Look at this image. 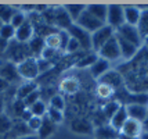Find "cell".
<instances>
[{
    "mask_svg": "<svg viewBox=\"0 0 148 139\" xmlns=\"http://www.w3.org/2000/svg\"><path fill=\"white\" fill-rule=\"evenodd\" d=\"M68 33H69L71 38H73L79 43L80 49H83L86 52L91 50V33L84 31L83 28H80L76 24H72L71 27L68 28Z\"/></svg>",
    "mask_w": 148,
    "mask_h": 139,
    "instance_id": "cell-5",
    "label": "cell"
},
{
    "mask_svg": "<svg viewBox=\"0 0 148 139\" xmlns=\"http://www.w3.org/2000/svg\"><path fill=\"white\" fill-rule=\"evenodd\" d=\"M17 70H18L19 78L25 81H35L40 75L35 57H28L24 61L18 63L17 64Z\"/></svg>",
    "mask_w": 148,
    "mask_h": 139,
    "instance_id": "cell-1",
    "label": "cell"
},
{
    "mask_svg": "<svg viewBox=\"0 0 148 139\" xmlns=\"http://www.w3.org/2000/svg\"><path fill=\"white\" fill-rule=\"evenodd\" d=\"M136 28L144 42V39L148 38V7L141 8V15H140V20H138V24Z\"/></svg>",
    "mask_w": 148,
    "mask_h": 139,
    "instance_id": "cell-25",
    "label": "cell"
},
{
    "mask_svg": "<svg viewBox=\"0 0 148 139\" xmlns=\"http://www.w3.org/2000/svg\"><path fill=\"white\" fill-rule=\"evenodd\" d=\"M17 139H38V136L32 133V135H28V136H21V138H17Z\"/></svg>",
    "mask_w": 148,
    "mask_h": 139,
    "instance_id": "cell-47",
    "label": "cell"
},
{
    "mask_svg": "<svg viewBox=\"0 0 148 139\" xmlns=\"http://www.w3.org/2000/svg\"><path fill=\"white\" fill-rule=\"evenodd\" d=\"M45 47L53 49L56 52H62V38H61V31H51L45 38Z\"/></svg>",
    "mask_w": 148,
    "mask_h": 139,
    "instance_id": "cell-16",
    "label": "cell"
},
{
    "mask_svg": "<svg viewBox=\"0 0 148 139\" xmlns=\"http://www.w3.org/2000/svg\"><path fill=\"white\" fill-rule=\"evenodd\" d=\"M86 10H87L91 15H94L97 20H100L101 22L105 24L108 6H105V4H87V6H86Z\"/></svg>",
    "mask_w": 148,
    "mask_h": 139,
    "instance_id": "cell-24",
    "label": "cell"
},
{
    "mask_svg": "<svg viewBox=\"0 0 148 139\" xmlns=\"http://www.w3.org/2000/svg\"><path fill=\"white\" fill-rule=\"evenodd\" d=\"M143 43H144V46L148 49V38H147V39H144V42H143Z\"/></svg>",
    "mask_w": 148,
    "mask_h": 139,
    "instance_id": "cell-49",
    "label": "cell"
},
{
    "mask_svg": "<svg viewBox=\"0 0 148 139\" xmlns=\"http://www.w3.org/2000/svg\"><path fill=\"white\" fill-rule=\"evenodd\" d=\"M64 10L66 11V14L69 15V18L72 20V22L75 24L77 21V18L82 15V13L86 10V4H65Z\"/></svg>",
    "mask_w": 148,
    "mask_h": 139,
    "instance_id": "cell-28",
    "label": "cell"
},
{
    "mask_svg": "<svg viewBox=\"0 0 148 139\" xmlns=\"http://www.w3.org/2000/svg\"><path fill=\"white\" fill-rule=\"evenodd\" d=\"M140 139H148V132L147 133H143L141 136H140Z\"/></svg>",
    "mask_w": 148,
    "mask_h": 139,
    "instance_id": "cell-48",
    "label": "cell"
},
{
    "mask_svg": "<svg viewBox=\"0 0 148 139\" xmlns=\"http://www.w3.org/2000/svg\"><path fill=\"white\" fill-rule=\"evenodd\" d=\"M147 107H148V104H147Z\"/></svg>",
    "mask_w": 148,
    "mask_h": 139,
    "instance_id": "cell-51",
    "label": "cell"
},
{
    "mask_svg": "<svg viewBox=\"0 0 148 139\" xmlns=\"http://www.w3.org/2000/svg\"><path fill=\"white\" fill-rule=\"evenodd\" d=\"M36 64H38L39 74H43V73H47V71H50V70L53 68V66H54L51 61L42 59V57H38V59H36Z\"/></svg>",
    "mask_w": 148,
    "mask_h": 139,
    "instance_id": "cell-39",
    "label": "cell"
},
{
    "mask_svg": "<svg viewBox=\"0 0 148 139\" xmlns=\"http://www.w3.org/2000/svg\"><path fill=\"white\" fill-rule=\"evenodd\" d=\"M0 78L4 80L10 85L14 82L21 81L18 75V70H17V64L13 61H4L0 64Z\"/></svg>",
    "mask_w": 148,
    "mask_h": 139,
    "instance_id": "cell-8",
    "label": "cell"
},
{
    "mask_svg": "<svg viewBox=\"0 0 148 139\" xmlns=\"http://www.w3.org/2000/svg\"><path fill=\"white\" fill-rule=\"evenodd\" d=\"M98 57L107 60V61H116V60L122 59L121 57V49H119V45H118V39L114 35L105 45H104L100 50H98Z\"/></svg>",
    "mask_w": 148,
    "mask_h": 139,
    "instance_id": "cell-4",
    "label": "cell"
},
{
    "mask_svg": "<svg viewBox=\"0 0 148 139\" xmlns=\"http://www.w3.org/2000/svg\"><path fill=\"white\" fill-rule=\"evenodd\" d=\"M125 107H126V113H127L129 118L136 120L138 122H143L148 114V107L143 106V104H127Z\"/></svg>",
    "mask_w": 148,
    "mask_h": 139,
    "instance_id": "cell-17",
    "label": "cell"
},
{
    "mask_svg": "<svg viewBox=\"0 0 148 139\" xmlns=\"http://www.w3.org/2000/svg\"><path fill=\"white\" fill-rule=\"evenodd\" d=\"M75 24L79 25L80 28H83L84 31H87L89 33L96 32L97 29H100L101 27L105 25L104 22H101L100 20H97L94 15H91L87 10H84L83 13H82V15L77 18V21L75 22Z\"/></svg>",
    "mask_w": 148,
    "mask_h": 139,
    "instance_id": "cell-6",
    "label": "cell"
},
{
    "mask_svg": "<svg viewBox=\"0 0 148 139\" xmlns=\"http://www.w3.org/2000/svg\"><path fill=\"white\" fill-rule=\"evenodd\" d=\"M0 38L4 39L6 42H13L14 38H15V28L10 24H4L1 29H0Z\"/></svg>",
    "mask_w": 148,
    "mask_h": 139,
    "instance_id": "cell-34",
    "label": "cell"
},
{
    "mask_svg": "<svg viewBox=\"0 0 148 139\" xmlns=\"http://www.w3.org/2000/svg\"><path fill=\"white\" fill-rule=\"evenodd\" d=\"M100 82H104V84H107V85L112 86L115 91H118L121 86H123L125 84V80H123V77L121 75L119 71H114L112 68H111L108 73L105 74L104 77L100 78Z\"/></svg>",
    "mask_w": 148,
    "mask_h": 139,
    "instance_id": "cell-15",
    "label": "cell"
},
{
    "mask_svg": "<svg viewBox=\"0 0 148 139\" xmlns=\"http://www.w3.org/2000/svg\"><path fill=\"white\" fill-rule=\"evenodd\" d=\"M17 11V7L8 6V4H0V20L4 24H8L10 20L13 18V15Z\"/></svg>",
    "mask_w": 148,
    "mask_h": 139,
    "instance_id": "cell-32",
    "label": "cell"
},
{
    "mask_svg": "<svg viewBox=\"0 0 148 139\" xmlns=\"http://www.w3.org/2000/svg\"><path fill=\"white\" fill-rule=\"evenodd\" d=\"M121 106H122V104H119V103H118L115 99L108 100V102H107V103H105V104L103 106V110H101V113H103L104 117L110 121V120L112 118V115H114V114L118 111V109H119Z\"/></svg>",
    "mask_w": 148,
    "mask_h": 139,
    "instance_id": "cell-30",
    "label": "cell"
},
{
    "mask_svg": "<svg viewBox=\"0 0 148 139\" xmlns=\"http://www.w3.org/2000/svg\"><path fill=\"white\" fill-rule=\"evenodd\" d=\"M13 120L10 118L7 114H0V135H6L10 129H11V127H13Z\"/></svg>",
    "mask_w": 148,
    "mask_h": 139,
    "instance_id": "cell-37",
    "label": "cell"
},
{
    "mask_svg": "<svg viewBox=\"0 0 148 139\" xmlns=\"http://www.w3.org/2000/svg\"><path fill=\"white\" fill-rule=\"evenodd\" d=\"M47 109H49V106L46 104V102H43V100L40 99V100H38L35 104H32L28 110L32 113V115H36V117L43 118V117H46V114H47Z\"/></svg>",
    "mask_w": 148,
    "mask_h": 139,
    "instance_id": "cell-31",
    "label": "cell"
},
{
    "mask_svg": "<svg viewBox=\"0 0 148 139\" xmlns=\"http://www.w3.org/2000/svg\"><path fill=\"white\" fill-rule=\"evenodd\" d=\"M46 117L50 120V121H53L56 125H60V124L64 121V111H60V110H56V109L49 107Z\"/></svg>",
    "mask_w": 148,
    "mask_h": 139,
    "instance_id": "cell-36",
    "label": "cell"
},
{
    "mask_svg": "<svg viewBox=\"0 0 148 139\" xmlns=\"http://www.w3.org/2000/svg\"><path fill=\"white\" fill-rule=\"evenodd\" d=\"M49 107H51V109H56V110H60V111H64L65 107H66V102H65L64 96L62 95H53L50 100H49Z\"/></svg>",
    "mask_w": 148,
    "mask_h": 139,
    "instance_id": "cell-33",
    "label": "cell"
},
{
    "mask_svg": "<svg viewBox=\"0 0 148 139\" xmlns=\"http://www.w3.org/2000/svg\"><path fill=\"white\" fill-rule=\"evenodd\" d=\"M33 36H35V27H33L32 21L28 18L21 27H18L15 29V38H14V40L18 42V43H28Z\"/></svg>",
    "mask_w": 148,
    "mask_h": 139,
    "instance_id": "cell-9",
    "label": "cell"
},
{
    "mask_svg": "<svg viewBox=\"0 0 148 139\" xmlns=\"http://www.w3.org/2000/svg\"><path fill=\"white\" fill-rule=\"evenodd\" d=\"M71 131L75 133H80V135H86V133H93L94 128L91 125L90 121L84 118H75L71 122Z\"/></svg>",
    "mask_w": 148,
    "mask_h": 139,
    "instance_id": "cell-19",
    "label": "cell"
},
{
    "mask_svg": "<svg viewBox=\"0 0 148 139\" xmlns=\"http://www.w3.org/2000/svg\"><path fill=\"white\" fill-rule=\"evenodd\" d=\"M115 35V31L108 25H104L96 32L91 33V50L94 53H98V50Z\"/></svg>",
    "mask_w": 148,
    "mask_h": 139,
    "instance_id": "cell-2",
    "label": "cell"
},
{
    "mask_svg": "<svg viewBox=\"0 0 148 139\" xmlns=\"http://www.w3.org/2000/svg\"><path fill=\"white\" fill-rule=\"evenodd\" d=\"M141 128H143V133L148 132V114H147V117L144 118V121L141 122Z\"/></svg>",
    "mask_w": 148,
    "mask_h": 139,
    "instance_id": "cell-44",
    "label": "cell"
},
{
    "mask_svg": "<svg viewBox=\"0 0 148 139\" xmlns=\"http://www.w3.org/2000/svg\"><path fill=\"white\" fill-rule=\"evenodd\" d=\"M3 111H4V98L0 93V114H3Z\"/></svg>",
    "mask_w": 148,
    "mask_h": 139,
    "instance_id": "cell-46",
    "label": "cell"
},
{
    "mask_svg": "<svg viewBox=\"0 0 148 139\" xmlns=\"http://www.w3.org/2000/svg\"><path fill=\"white\" fill-rule=\"evenodd\" d=\"M28 47H29V52L32 53V57L38 59L40 53H42V50L45 49V40H43L42 36L35 35L32 39L28 42Z\"/></svg>",
    "mask_w": 148,
    "mask_h": 139,
    "instance_id": "cell-26",
    "label": "cell"
},
{
    "mask_svg": "<svg viewBox=\"0 0 148 139\" xmlns=\"http://www.w3.org/2000/svg\"><path fill=\"white\" fill-rule=\"evenodd\" d=\"M60 91L65 95H76L79 92V89H80V81L77 80L76 77H65L61 80L60 82Z\"/></svg>",
    "mask_w": 148,
    "mask_h": 139,
    "instance_id": "cell-13",
    "label": "cell"
},
{
    "mask_svg": "<svg viewBox=\"0 0 148 139\" xmlns=\"http://www.w3.org/2000/svg\"><path fill=\"white\" fill-rule=\"evenodd\" d=\"M105 25L111 27L114 31L125 25V14H123V6L118 4H110L107 10V20Z\"/></svg>",
    "mask_w": 148,
    "mask_h": 139,
    "instance_id": "cell-3",
    "label": "cell"
},
{
    "mask_svg": "<svg viewBox=\"0 0 148 139\" xmlns=\"http://www.w3.org/2000/svg\"><path fill=\"white\" fill-rule=\"evenodd\" d=\"M3 25H4V22H3V21L0 20V29H1V27H3Z\"/></svg>",
    "mask_w": 148,
    "mask_h": 139,
    "instance_id": "cell-50",
    "label": "cell"
},
{
    "mask_svg": "<svg viewBox=\"0 0 148 139\" xmlns=\"http://www.w3.org/2000/svg\"><path fill=\"white\" fill-rule=\"evenodd\" d=\"M123 14H125V24L137 27L140 15H141V7L137 6H123Z\"/></svg>",
    "mask_w": 148,
    "mask_h": 139,
    "instance_id": "cell-14",
    "label": "cell"
},
{
    "mask_svg": "<svg viewBox=\"0 0 148 139\" xmlns=\"http://www.w3.org/2000/svg\"><path fill=\"white\" fill-rule=\"evenodd\" d=\"M72 20L69 18V15L66 14L64 10V7H56L54 8V20H53V25H56L60 28V31H68V28L71 27Z\"/></svg>",
    "mask_w": 148,
    "mask_h": 139,
    "instance_id": "cell-11",
    "label": "cell"
},
{
    "mask_svg": "<svg viewBox=\"0 0 148 139\" xmlns=\"http://www.w3.org/2000/svg\"><path fill=\"white\" fill-rule=\"evenodd\" d=\"M115 35H118V36H121L122 39L136 45L137 47L143 46V39L136 27H132V25H126V24H125V25H122L119 29H116Z\"/></svg>",
    "mask_w": 148,
    "mask_h": 139,
    "instance_id": "cell-7",
    "label": "cell"
},
{
    "mask_svg": "<svg viewBox=\"0 0 148 139\" xmlns=\"http://www.w3.org/2000/svg\"><path fill=\"white\" fill-rule=\"evenodd\" d=\"M97 59H98V54L97 53H94V52H87L84 56H82L80 59L77 60L75 66H76L77 68H87V67L90 68L97 61Z\"/></svg>",
    "mask_w": 148,
    "mask_h": 139,
    "instance_id": "cell-29",
    "label": "cell"
},
{
    "mask_svg": "<svg viewBox=\"0 0 148 139\" xmlns=\"http://www.w3.org/2000/svg\"><path fill=\"white\" fill-rule=\"evenodd\" d=\"M79 50H80L79 43H77L73 38H69L68 43H66V47H65V52L69 53V54H73V53H76V52H79Z\"/></svg>",
    "mask_w": 148,
    "mask_h": 139,
    "instance_id": "cell-41",
    "label": "cell"
},
{
    "mask_svg": "<svg viewBox=\"0 0 148 139\" xmlns=\"http://www.w3.org/2000/svg\"><path fill=\"white\" fill-rule=\"evenodd\" d=\"M42 121H43V118L36 117V115H32L31 118L26 121V125H28L29 131L32 133H38V131L40 129V125H42Z\"/></svg>",
    "mask_w": 148,
    "mask_h": 139,
    "instance_id": "cell-38",
    "label": "cell"
},
{
    "mask_svg": "<svg viewBox=\"0 0 148 139\" xmlns=\"http://www.w3.org/2000/svg\"><path fill=\"white\" fill-rule=\"evenodd\" d=\"M57 53H58V52L53 50V49L45 47V49L42 50V53H40V56H39V57H42V59H45V60H49V61H51V63H53V59L57 56Z\"/></svg>",
    "mask_w": 148,
    "mask_h": 139,
    "instance_id": "cell-42",
    "label": "cell"
},
{
    "mask_svg": "<svg viewBox=\"0 0 148 139\" xmlns=\"http://www.w3.org/2000/svg\"><path fill=\"white\" fill-rule=\"evenodd\" d=\"M38 100H40V91H35V92H32L29 96H26L25 99L22 100V103H24V106L26 107V109H29V107L32 106V104H35Z\"/></svg>",
    "mask_w": 148,
    "mask_h": 139,
    "instance_id": "cell-40",
    "label": "cell"
},
{
    "mask_svg": "<svg viewBox=\"0 0 148 139\" xmlns=\"http://www.w3.org/2000/svg\"><path fill=\"white\" fill-rule=\"evenodd\" d=\"M119 133H122V135H125V136H127L130 139H140V136L143 135L141 122H138L136 120L127 118V121L125 122V125L122 127Z\"/></svg>",
    "mask_w": 148,
    "mask_h": 139,
    "instance_id": "cell-10",
    "label": "cell"
},
{
    "mask_svg": "<svg viewBox=\"0 0 148 139\" xmlns=\"http://www.w3.org/2000/svg\"><path fill=\"white\" fill-rule=\"evenodd\" d=\"M94 139H118L119 138V132L116 131L115 128H112L110 125V122L108 124H105V125H101V127H97L96 129H94Z\"/></svg>",
    "mask_w": 148,
    "mask_h": 139,
    "instance_id": "cell-20",
    "label": "cell"
},
{
    "mask_svg": "<svg viewBox=\"0 0 148 139\" xmlns=\"http://www.w3.org/2000/svg\"><path fill=\"white\" fill-rule=\"evenodd\" d=\"M38 91V85L33 82V81H28L25 84H21L17 88V92H15V98L18 100H24L26 96H29L32 92Z\"/></svg>",
    "mask_w": 148,
    "mask_h": 139,
    "instance_id": "cell-23",
    "label": "cell"
},
{
    "mask_svg": "<svg viewBox=\"0 0 148 139\" xmlns=\"http://www.w3.org/2000/svg\"><path fill=\"white\" fill-rule=\"evenodd\" d=\"M7 47H8V42H6L4 39L0 38V52H6Z\"/></svg>",
    "mask_w": 148,
    "mask_h": 139,
    "instance_id": "cell-45",
    "label": "cell"
},
{
    "mask_svg": "<svg viewBox=\"0 0 148 139\" xmlns=\"http://www.w3.org/2000/svg\"><path fill=\"white\" fill-rule=\"evenodd\" d=\"M57 127L53 121L47 118V117H43V121H42V125H40V129L38 131L36 136L38 139H49L53 133L57 131Z\"/></svg>",
    "mask_w": 148,
    "mask_h": 139,
    "instance_id": "cell-22",
    "label": "cell"
},
{
    "mask_svg": "<svg viewBox=\"0 0 148 139\" xmlns=\"http://www.w3.org/2000/svg\"><path fill=\"white\" fill-rule=\"evenodd\" d=\"M115 89L112 86L107 85L104 82H98L96 86V95L103 100H108V99H112L115 96Z\"/></svg>",
    "mask_w": 148,
    "mask_h": 139,
    "instance_id": "cell-27",
    "label": "cell"
},
{
    "mask_svg": "<svg viewBox=\"0 0 148 139\" xmlns=\"http://www.w3.org/2000/svg\"><path fill=\"white\" fill-rule=\"evenodd\" d=\"M129 118V115H127V113H126V107L125 106H121L118 109V111L112 115V118L110 120V125L112 128H115L116 131L119 132L121 129H122V127L125 125V122L127 121Z\"/></svg>",
    "mask_w": 148,
    "mask_h": 139,
    "instance_id": "cell-21",
    "label": "cell"
},
{
    "mask_svg": "<svg viewBox=\"0 0 148 139\" xmlns=\"http://www.w3.org/2000/svg\"><path fill=\"white\" fill-rule=\"evenodd\" d=\"M110 70H111V63L110 61H107V60L98 57L96 63L90 67V74H91V77H93V78L100 80V78L104 77L105 74L110 71Z\"/></svg>",
    "mask_w": 148,
    "mask_h": 139,
    "instance_id": "cell-18",
    "label": "cell"
},
{
    "mask_svg": "<svg viewBox=\"0 0 148 139\" xmlns=\"http://www.w3.org/2000/svg\"><path fill=\"white\" fill-rule=\"evenodd\" d=\"M116 39H118V45H119V49H121V57L125 59L126 61H130V60L134 57L136 54L138 53V50H140V47H137L136 45L133 43H130L127 40L122 39L121 36H118L115 35Z\"/></svg>",
    "mask_w": 148,
    "mask_h": 139,
    "instance_id": "cell-12",
    "label": "cell"
},
{
    "mask_svg": "<svg viewBox=\"0 0 148 139\" xmlns=\"http://www.w3.org/2000/svg\"><path fill=\"white\" fill-rule=\"evenodd\" d=\"M28 20V15H26V13L25 11H22V10H19V8H17V11H15V14L13 15V18L10 20V25H13L15 29L18 27H21L25 21Z\"/></svg>",
    "mask_w": 148,
    "mask_h": 139,
    "instance_id": "cell-35",
    "label": "cell"
},
{
    "mask_svg": "<svg viewBox=\"0 0 148 139\" xmlns=\"http://www.w3.org/2000/svg\"><path fill=\"white\" fill-rule=\"evenodd\" d=\"M8 88H10V85H8V84H7L4 80H1V78H0V93L6 92Z\"/></svg>",
    "mask_w": 148,
    "mask_h": 139,
    "instance_id": "cell-43",
    "label": "cell"
}]
</instances>
